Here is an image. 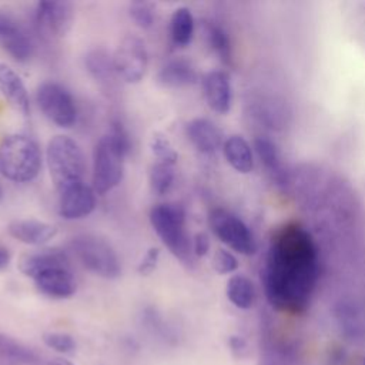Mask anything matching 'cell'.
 <instances>
[{"mask_svg": "<svg viewBox=\"0 0 365 365\" xmlns=\"http://www.w3.org/2000/svg\"><path fill=\"white\" fill-rule=\"evenodd\" d=\"M202 88L210 108L220 114H225L230 111L232 90L230 77L225 71L215 70L207 73L202 78Z\"/></svg>", "mask_w": 365, "mask_h": 365, "instance_id": "obj_15", "label": "cell"}, {"mask_svg": "<svg viewBox=\"0 0 365 365\" xmlns=\"http://www.w3.org/2000/svg\"><path fill=\"white\" fill-rule=\"evenodd\" d=\"M174 165L155 163L150 170V185L154 194L165 195L174 185Z\"/></svg>", "mask_w": 365, "mask_h": 365, "instance_id": "obj_25", "label": "cell"}, {"mask_svg": "<svg viewBox=\"0 0 365 365\" xmlns=\"http://www.w3.org/2000/svg\"><path fill=\"white\" fill-rule=\"evenodd\" d=\"M364 365H365V358H364Z\"/></svg>", "mask_w": 365, "mask_h": 365, "instance_id": "obj_38", "label": "cell"}, {"mask_svg": "<svg viewBox=\"0 0 365 365\" xmlns=\"http://www.w3.org/2000/svg\"><path fill=\"white\" fill-rule=\"evenodd\" d=\"M113 61L115 73L124 81L138 83L144 77L148 64V53L144 40L134 34L125 36L120 41Z\"/></svg>", "mask_w": 365, "mask_h": 365, "instance_id": "obj_9", "label": "cell"}, {"mask_svg": "<svg viewBox=\"0 0 365 365\" xmlns=\"http://www.w3.org/2000/svg\"><path fill=\"white\" fill-rule=\"evenodd\" d=\"M10 264V252L7 248L0 247V269H4Z\"/></svg>", "mask_w": 365, "mask_h": 365, "instance_id": "obj_36", "label": "cell"}, {"mask_svg": "<svg viewBox=\"0 0 365 365\" xmlns=\"http://www.w3.org/2000/svg\"><path fill=\"white\" fill-rule=\"evenodd\" d=\"M212 232L231 250L251 255L255 252V241L245 222L227 210L215 208L208 218Z\"/></svg>", "mask_w": 365, "mask_h": 365, "instance_id": "obj_8", "label": "cell"}, {"mask_svg": "<svg viewBox=\"0 0 365 365\" xmlns=\"http://www.w3.org/2000/svg\"><path fill=\"white\" fill-rule=\"evenodd\" d=\"M127 155L106 134L94 147L93 153V190L104 195L114 190L124 175V158Z\"/></svg>", "mask_w": 365, "mask_h": 365, "instance_id": "obj_6", "label": "cell"}, {"mask_svg": "<svg viewBox=\"0 0 365 365\" xmlns=\"http://www.w3.org/2000/svg\"><path fill=\"white\" fill-rule=\"evenodd\" d=\"M150 148L153 155L157 158V163H164L170 165H174L177 163L178 154L173 147L171 141L164 134H160V133L153 134L150 141Z\"/></svg>", "mask_w": 365, "mask_h": 365, "instance_id": "obj_27", "label": "cell"}, {"mask_svg": "<svg viewBox=\"0 0 365 365\" xmlns=\"http://www.w3.org/2000/svg\"><path fill=\"white\" fill-rule=\"evenodd\" d=\"M36 288L48 298L64 299L70 298L76 292V279L70 271V267H57L38 274L34 279Z\"/></svg>", "mask_w": 365, "mask_h": 365, "instance_id": "obj_14", "label": "cell"}, {"mask_svg": "<svg viewBox=\"0 0 365 365\" xmlns=\"http://www.w3.org/2000/svg\"><path fill=\"white\" fill-rule=\"evenodd\" d=\"M207 40L215 54L220 57L221 61L225 64L231 63V41L227 31L218 24H208L207 26Z\"/></svg>", "mask_w": 365, "mask_h": 365, "instance_id": "obj_26", "label": "cell"}, {"mask_svg": "<svg viewBox=\"0 0 365 365\" xmlns=\"http://www.w3.org/2000/svg\"><path fill=\"white\" fill-rule=\"evenodd\" d=\"M0 46L16 61H27L33 53V44L24 29L11 17L0 13Z\"/></svg>", "mask_w": 365, "mask_h": 365, "instance_id": "obj_12", "label": "cell"}, {"mask_svg": "<svg viewBox=\"0 0 365 365\" xmlns=\"http://www.w3.org/2000/svg\"><path fill=\"white\" fill-rule=\"evenodd\" d=\"M228 346L235 358H244L248 354V345L247 341L240 335H231L228 339Z\"/></svg>", "mask_w": 365, "mask_h": 365, "instance_id": "obj_35", "label": "cell"}, {"mask_svg": "<svg viewBox=\"0 0 365 365\" xmlns=\"http://www.w3.org/2000/svg\"><path fill=\"white\" fill-rule=\"evenodd\" d=\"M160 261V250L157 247H151L143 255L137 265V271L140 275H150L158 265Z\"/></svg>", "mask_w": 365, "mask_h": 365, "instance_id": "obj_33", "label": "cell"}, {"mask_svg": "<svg viewBox=\"0 0 365 365\" xmlns=\"http://www.w3.org/2000/svg\"><path fill=\"white\" fill-rule=\"evenodd\" d=\"M158 83L168 88H182L197 83V71L194 66L182 58L177 57L168 60L158 71Z\"/></svg>", "mask_w": 365, "mask_h": 365, "instance_id": "obj_19", "label": "cell"}, {"mask_svg": "<svg viewBox=\"0 0 365 365\" xmlns=\"http://www.w3.org/2000/svg\"><path fill=\"white\" fill-rule=\"evenodd\" d=\"M0 93L14 110L27 115L30 110L27 88L21 77L4 63H0Z\"/></svg>", "mask_w": 365, "mask_h": 365, "instance_id": "obj_18", "label": "cell"}, {"mask_svg": "<svg viewBox=\"0 0 365 365\" xmlns=\"http://www.w3.org/2000/svg\"><path fill=\"white\" fill-rule=\"evenodd\" d=\"M51 181L58 192L83 182L86 161L80 145L68 135H54L46 150Z\"/></svg>", "mask_w": 365, "mask_h": 365, "instance_id": "obj_3", "label": "cell"}, {"mask_svg": "<svg viewBox=\"0 0 365 365\" xmlns=\"http://www.w3.org/2000/svg\"><path fill=\"white\" fill-rule=\"evenodd\" d=\"M107 135L114 141V144L127 155L131 150V140L128 135V131L125 130V127L123 125L121 121L118 120H113L110 123V130L107 133Z\"/></svg>", "mask_w": 365, "mask_h": 365, "instance_id": "obj_31", "label": "cell"}, {"mask_svg": "<svg viewBox=\"0 0 365 365\" xmlns=\"http://www.w3.org/2000/svg\"><path fill=\"white\" fill-rule=\"evenodd\" d=\"M43 342L60 354H71L76 349L74 338L64 332H46L43 334Z\"/></svg>", "mask_w": 365, "mask_h": 365, "instance_id": "obj_29", "label": "cell"}, {"mask_svg": "<svg viewBox=\"0 0 365 365\" xmlns=\"http://www.w3.org/2000/svg\"><path fill=\"white\" fill-rule=\"evenodd\" d=\"M41 168L37 141L26 134L6 135L0 143V174L13 182L33 181Z\"/></svg>", "mask_w": 365, "mask_h": 365, "instance_id": "obj_2", "label": "cell"}, {"mask_svg": "<svg viewBox=\"0 0 365 365\" xmlns=\"http://www.w3.org/2000/svg\"><path fill=\"white\" fill-rule=\"evenodd\" d=\"M0 365H41V358L20 341L0 332Z\"/></svg>", "mask_w": 365, "mask_h": 365, "instance_id": "obj_20", "label": "cell"}, {"mask_svg": "<svg viewBox=\"0 0 365 365\" xmlns=\"http://www.w3.org/2000/svg\"><path fill=\"white\" fill-rule=\"evenodd\" d=\"M57 267H70L67 254L58 248H40L29 251L19 259V269L23 275L31 279H34L38 274Z\"/></svg>", "mask_w": 365, "mask_h": 365, "instance_id": "obj_13", "label": "cell"}, {"mask_svg": "<svg viewBox=\"0 0 365 365\" xmlns=\"http://www.w3.org/2000/svg\"><path fill=\"white\" fill-rule=\"evenodd\" d=\"M34 19L38 30L48 37H61L71 27L73 7L66 1H40Z\"/></svg>", "mask_w": 365, "mask_h": 365, "instance_id": "obj_10", "label": "cell"}, {"mask_svg": "<svg viewBox=\"0 0 365 365\" xmlns=\"http://www.w3.org/2000/svg\"><path fill=\"white\" fill-rule=\"evenodd\" d=\"M228 164L238 173L247 174L254 168V157L250 144L241 135H231L222 144Z\"/></svg>", "mask_w": 365, "mask_h": 365, "instance_id": "obj_21", "label": "cell"}, {"mask_svg": "<svg viewBox=\"0 0 365 365\" xmlns=\"http://www.w3.org/2000/svg\"><path fill=\"white\" fill-rule=\"evenodd\" d=\"M84 64L88 74L98 81H106L113 76V73H115L113 56H110L103 48H94L88 51L86 54Z\"/></svg>", "mask_w": 365, "mask_h": 365, "instance_id": "obj_24", "label": "cell"}, {"mask_svg": "<svg viewBox=\"0 0 365 365\" xmlns=\"http://www.w3.org/2000/svg\"><path fill=\"white\" fill-rule=\"evenodd\" d=\"M36 101L41 113L56 125L68 128L77 120V107L70 91L58 83L46 81L38 86Z\"/></svg>", "mask_w": 365, "mask_h": 365, "instance_id": "obj_7", "label": "cell"}, {"mask_svg": "<svg viewBox=\"0 0 365 365\" xmlns=\"http://www.w3.org/2000/svg\"><path fill=\"white\" fill-rule=\"evenodd\" d=\"M130 17L134 20V23L141 29H150L154 24L155 13L151 4L144 1H135L130 4Z\"/></svg>", "mask_w": 365, "mask_h": 365, "instance_id": "obj_30", "label": "cell"}, {"mask_svg": "<svg viewBox=\"0 0 365 365\" xmlns=\"http://www.w3.org/2000/svg\"><path fill=\"white\" fill-rule=\"evenodd\" d=\"M7 231L14 240L34 247H41L47 244L57 234L56 225L33 218L16 220L9 224Z\"/></svg>", "mask_w": 365, "mask_h": 365, "instance_id": "obj_16", "label": "cell"}, {"mask_svg": "<svg viewBox=\"0 0 365 365\" xmlns=\"http://www.w3.org/2000/svg\"><path fill=\"white\" fill-rule=\"evenodd\" d=\"M150 224L168 251L182 262L191 261L192 241L185 228V211L180 204L163 202L150 211Z\"/></svg>", "mask_w": 365, "mask_h": 365, "instance_id": "obj_4", "label": "cell"}, {"mask_svg": "<svg viewBox=\"0 0 365 365\" xmlns=\"http://www.w3.org/2000/svg\"><path fill=\"white\" fill-rule=\"evenodd\" d=\"M210 247H211V242H210V238L205 232H198L195 234L194 240H192V254L197 255V257H205L210 251Z\"/></svg>", "mask_w": 365, "mask_h": 365, "instance_id": "obj_34", "label": "cell"}, {"mask_svg": "<svg viewBox=\"0 0 365 365\" xmlns=\"http://www.w3.org/2000/svg\"><path fill=\"white\" fill-rule=\"evenodd\" d=\"M47 365H74L73 362H70L68 359H63V358H54L51 361L47 362Z\"/></svg>", "mask_w": 365, "mask_h": 365, "instance_id": "obj_37", "label": "cell"}, {"mask_svg": "<svg viewBox=\"0 0 365 365\" xmlns=\"http://www.w3.org/2000/svg\"><path fill=\"white\" fill-rule=\"evenodd\" d=\"M212 267L218 274H230L238 268V259L227 250H217L212 257Z\"/></svg>", "mask_w": 365, "mask_h": 365, "instance_id": "obj_32", "label": "cell"}, {"mask_svg": "<svg viewBox=\"0 0 365 365\" xmlns=\"http://www.w3.org/2000/svg\"><path fill=\"white\" fill-rule=\"evenodd\" d=\"M185 134L190 143L204 154H211L224 144L221 130L207 118H194L188 121Z\"/></svg>", "mask_w": 365, "mask_h": 365, "instance_id": "obj_17", "label": "cell"}, {"mask_svg": "<svg viewBox=\"0 0 365 365\" xmlns=\"http://www.w3.org/2000/svg\"><path fill=\"white\" fill-rule=\"evenodd\" d=\"M96 208V191L84 181L58 192V215L64 220H81Z\"/></svg>", "mask_w": 365, "mask_h": 365, "instance_id": "obj_11", "label": "cell"}, {"mask_svg": "<svg viewBox=\"0 0 365 365\" xmlns=\"http://www.w3.org/2000/svg\"><path fill=\"white\" fill-rule=\"evenodd\" d=\"M0 192H1V190H0Z\"/></svg>", "mask_w": 365, "mask_h": 365, "instance_id": "obj_39", "label": "cell"}, {"mask_svg": "<svg viewBox=\"0 0 365 365\" xmlns=\"http://www.w3.org/2000/svg\"><path fill=\"white\" fill-rule=\"evenodd\" d=\"M227 297L240 309H248L255 301L254 284L244 275H232L227 282Z\"/></svg>", "mask_w": 365, "mask_h": 365, "instance_id": "obj_23", "label": "cell"}, {"mask_svg": "<svg viewBox=\"0 0 365 365\" xmlns=\"http://www.w3.org/2000/svg\"><path fill=\"white\" fill-rule=\"evenodd\" d=\"M254 147L259 160L264 163L267 168L272 171H277L279 168V154L275 144L271 140L265 137H258L254 141Z\"/></svg>", "mask_w": 365, "mask_h": 365, "instance_id": "obj_28", "label": "cell"}, {"mask_svg": "<svg viewBox=\"0 0 365 365\" xmlns=\"http://www.w3.org/2000/svg\"><path fill=\"white\" fill-rule=\"evenodd\" d=\"M318 277L317 250L301 227H285L269 250L264 285L268 301L278 309H305Z\"/></svg>", "mask_w": 365, "mask_h": 365, "instance_id": "obj_1", "label": "cell"}, {"mask_svg": "<svg viewBox=\"0 0 365 365\" xmlns=\"http://www.w3.org/2000/svg\"><path fill=\"white\" fill-rule=\"evenodd\" d=\"M170 36L177 47H185L194 36V16L188 7H177L170 19Z\"/></svg>", "mask_w": 365, "mask_h": 365, "instance_id": "obj_22", "label": "cell"}, {"mask_svg": "<svg viewBox=\"0 0 365 365\" xmlns=\"http://www.w3.org/2000/svg\"><path fill=\"white\" fill-rule=\"evenodd\" d=\"M70 250L80 264L90 272L106 279L121 274V264L114 248L94 235H77L70 241Z\"/></svg>", "mask_w": 365, "mask_h": 365, "instance_id": "obj_5", "label": "cell"}]
</instances>
